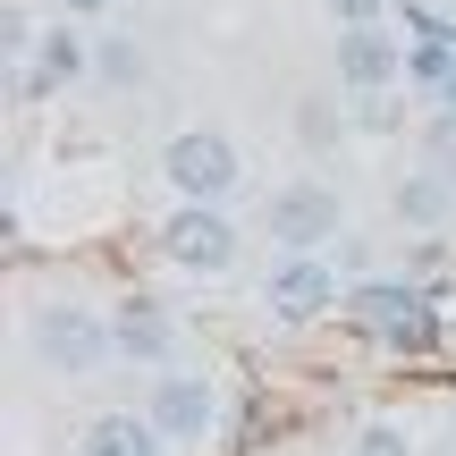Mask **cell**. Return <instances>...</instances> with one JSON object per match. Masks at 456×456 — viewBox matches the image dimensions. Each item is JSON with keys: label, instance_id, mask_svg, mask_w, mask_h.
<instances>
[{"label": "cell", "instance_id": "2", "mask_svg": "<svg viewBox=\"0 0 456 456\" xmlns=\"http://www.w3.org/2000/svg\"><path fill=\"white\" fill-rule=\"evenodd\" d=\"M161 178L178 186V203H228L245 186V169H237V144L212 127H186V135H169V152H161Z\"/></svg>", "mask_w": 456, "mask_h": 456}, {"label": "cell", "instance_id": "7", "mask_svg": "<svg viewBox=\"0 0 456 456\" xmlns=\"http://www.w3.org/2000/svg\"><path fill=\"white\" fill-rule=\"evenodd\" d=\"M338 237V195L330 186H279L271 195V245H288V254H322V245Z\"/></svg>", "mask_w": 456, "mask_h": 456}, {"label": "cell", "instance_id": "5", "mask_svg": "<svg viewBox=\"0 0 456 456\" xmlns=\"http://www.w3.org/2000/svg\"><path fill=\"white\" fill-rule=\"evenodd\" d=\"M152 423H161V440L169 448H203L212 440V423H220V406H212V380H195V372H161L152 380Z\"/></svg>", "mask_w": 456, "mask_h": 456}, {"label": "cell", "instance_id": "15", "mask_svg": "<svg viewBox=\"0 0 456 456\" xmlns=\"http://www.w3.org/2000/svg\"><path fill=\"white\" fill-rule=\"evenodd\" d=\"M431 161L448 169V186H456V110L448 118H431Z\"/></svg>", "mask_w": 456, "mask_h": 456}, {"label": "cell", "instance_id": "18", "mask_svg": "<svg viewBox=\"0 0 456 456\" xmlns=\"http://www.w3.org/2000/svg\"><path fill=\"white\" fill-rule=\"evenodd\" d=\"M60 9H68V17H110L118 0H60Z\"/></svg>", "mask_w": 456, "mask_h": 456}, {"label": "cell", "instance_id": "12", "mask_svg": "<svg viewBox=\"0 0 456 456\" xmlns=\"http://www.w3.org/2000/svg\"><path fill=\"white\" fill-rule=\"evenodd\" d=\"M448 195H456V186L423 169V178H406V186H397V212H406L414 228H440V220H448Z\"/></svg>", "mask_w": 456, "mask_h": 456}, {"label": "cell", "instance_id": "1", "mask_svg": "<svg viewBox=\"0 0 456 456\" xmlns=\"http://www.w3.org/2000/svg\"><path fill=\"white\" fill-rule=\"evenodd\" d=\"M338 313L363 330V338L397 346V355H431V346H440V313H431V296L406 288V279H363V288H346Z\"/></svg>", "mask_w": 456, "mask_h": 456}, {"label": "cell", "instance_id": "13", "mask_svg": "<svg viewBox=\"0 0 456 456\" xmlns=\"http://www.w3.org/2000/svg\"><path fill=\"white\" fill-rule=\"evenodd\" d=\"M94 77L135 85V77H144V51H135V43H102V51H94Z\"/></svg>", "mask_w": 456, "mask_h": 456}, {"label": "cell", "instance_id": "10", "mask_svg": "<svg viewBox=\"0 0 456 456\" xmlns=\"http://www.w3.org/2000/svg\"><path fill=\"white\" fill-rule=\"evenodd\" d=\"M110 338H118L127 363H169V313L144 305V296H127V305L110 313Z\"/></svg>", "mask_w": 456, "mask_h": 456}, {"label": "cell", "instance_id": "4", "mask_svg": "<svg viewBox=\"0 0 456 456\" xmlns=\"http://www.w3.org/2000/svg\"><path fill=\"white\" fill-rule=\"evenodd\" d=\"M237 220L220 212V203H178L169 212V228H161V254L178 262V271H228L237 262Z\"/></svg>", "mask_w": 456, "mask_h": 456}, {"label": "cell", "instance_id": "3", "mask_svg": "<svg viewBox=\"0 0 456 456\" xmlns=\"http://www.w3.org/2000/svg\"><path fill=\"white\" fill-rule=\"evenodd\" d=\"M26 338H34V355H43L51 372H68V380L118 355L110 322H102V313H85V305H43V313H34V330H26Z\"/></svg>", "mask_w": 456, "mask_h": 456}, {"label": "cell", "instance_id": "19", "mask_svg": "<svg viewBox=\"0 0 456 456\" xmlns=\"http://www.w3.org/2000/svg\"><path fill=\"white\" fill-rule=\"evenodd\" d=\"M440 102H448V110H456V77H448V85H440Z\"/></svg>", "mask_w": 456, "mask_h": 456}, {"label": "cell", "instance_id": "17", "mask_svg": "<svg viewBox=\"0 0 456 456\" xmlns=\"http://www.w3.org/2000/svg\"><path fill=\"white\" fill-rule=\"evenodd\" d=\"M296 135H305V144H330V135H338V118H330L322 102H305V118H296Z\"/></svg>", "mask_w": 456, "mask_h": 456}, {"label": "cell", "instance_id": "16", "mask_svg": "<svg viewBox=\"0 0 456 456\" xmlns=\"http://www.w3.org/2000/svg\"><path fill=\"white\" fill-rule=\"evenodd\" d=\"M330 17L338 26H372V17H389V0H330Z\"/></svg>", "mask_w": 456, "mask_h": 456}, {"label": "cell", "instance_id": "9", "mask_svg": "<svg viewBox=\"0 0 456 456\" xmlns=\"http://www.w3.org/2000/svg\"><path fill=\"white\" fill-rule=\"evenodd\" d=\"M85 68H94V51H85V34H77V26H51L43 43H34V68L17 77V102H34V94H60V85H77Z\"/></svg>", "mask_w": 456, "mask_h": 456}, {"label": "cell", "instance_id": "8", "mask_svg": "<svg viewBox=\"0 0 456 456\" xmlns=\"http://www.w3.org/2000/svg\"><path fill=\"white\" fill-rule=\"evenodd\" d=\"M338 77L355 85V94H389L397 77H406V51L389 43V26H338Z\"/></svg>", "mask_w": 456, "mask_h": 456}, {"label": "cell", "instance_id": "11", "mask_svg": "<svg viewBox=\"0 0 456 456\" xmlns=\"http://www.w3.org/2000/svg\"><path fill=\"white\" fill-rule=\"evenodd\" d=\"M85 456H161V423L152 414H102L85 431Z\"/></svg>", "mask_w": 456, "mask_h": 456}, {"label": "cell", "instance_id": "6", "mask_svg": "<svg viewBox=\"0 0 456 456\" xmlns=\"http://www.w3.org/2000/svg\"><path fill=\"white\" fill-rule=\"evenodd\" d=\"M338 305H346V288L322 254H279V271H271V313L279 322H322Z\"/></svg>", "mask_w": 456, "mask_h": 456}, {"label": "cell", "instance_id": "14", "mask_svg": "<svg viewBox=\"0 0 456 456\" xmlns=\"http://www.w3.org/2000/svg\"><path fill=\"white\" fill-rule=\"evenodd\" d=\"M355 456H414V448H406V431H397V423H363L355 431Z\"/></svg>", "mask_w": 456, "mask_h": 456}]
</instances>
